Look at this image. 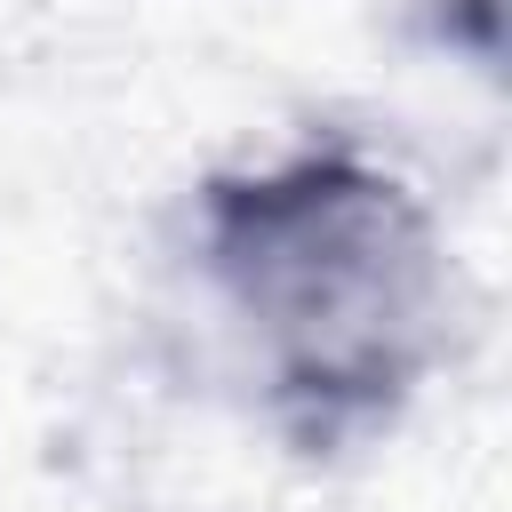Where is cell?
<instances>
[{
  "label": "cell",
  "instance_id": "cell-1",
  "mask_svg": "<svg viewBox=\"0 0 512 512\" xmlns=\"http://www.w3.org/2000/svg\"><path fill=\"white\" fill-rule=\"evenodd\" d=\"M184 272L248 408L296 456L392 440L464 328L440 208L360 136L208 168L184 200Z\"/></svg>",
  "mask_w": 512,
  "mask_h": 512
}]
</instances>
